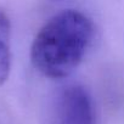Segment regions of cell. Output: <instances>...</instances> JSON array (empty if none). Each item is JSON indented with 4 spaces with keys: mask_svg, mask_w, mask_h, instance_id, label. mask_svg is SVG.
Wrapping results in <instances>:
<instances>
[{
    "mask_svg": "<svg viewBox=\"0 0 124 124\" xmlns=\"http://www.w3.org/2000/svg\"><path fill=\"white\" fill-rule=\"evenodd\" d=\"M94 34V22L86 14L77 9L62 10L50 17L34 37L32 63L47 78H66L83 62Z\"/></svg>",
    "mask_w": 124,
    "mask_h": 124,
    "instance_id": "cell-1",
    "label": "cell"
},
{
    "mask_svg": "<svg viewBox=\"0 0 124 124\" xmlns=\"http://www.w3.org/2000/svg\"><path fill=\"white\" fill-rule=\"evenodd\" d=\"M46 124H97L95 102L80 84H67L51 99Z\"/></svg>",
    "mask_w": 124,
    "mask_h": 124,
    "instance_id": "cell-2",
    "label": "cell"
},
{
    "mask_svg": "<svg viewBox=\"0 0 124 124\" xmlns=\"http://www.w3.org/2000/svg\"><path fill=\"white\" fill-rule=\"evenodd\" d=\"M11 23L9 16L0 11V85H3L10 77L12 54L10 46Z\"/></svg>",
    "mask_w": 124,
    "mask_h": 124,
    "instance_id": "cell-3",
    "label": "cell"
}]
</instances>
